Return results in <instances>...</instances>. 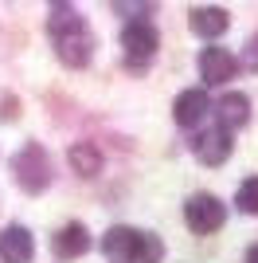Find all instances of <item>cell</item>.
Here are the masks:
<instances>
[{"label": "cell", "mask_w": 258, "mask_h": 263, "mask_svg": "<svg viewBox=\"0 0 258 263\" xmlns=\"http://www.w3.org/2000/svg\"><path fill=\"white\" fill-rule=\"evenodd\" d=\"M51 40H55V51L67 67H86L90 63V32H86L82 16H78L71 4H55L51 8Z\"/></svg>", "instance_id": "1"}, {"label": "cell", "mask_w": 258, "mask_h": 263, "mask_svg": "<svg viewBox=\"0 0 258 263\" xmlns=\"http://www.w3.org/2000/svg\"><path fill=\"white\" fill-rule=\"evenodd\" d=\"M102 252L114 263H161L164 243L137 228H110L106 240H102Z\"/></svg>", "instance_id": "2"}, {"label": "cell", "mask_w": 258, "mask_h": 263, "mask_svg": "<svg viewBox=\"0 0 258 263\" xmlns=\"http://www.w3.org/2000/svg\"><path fill=\"white\" fill-rule=\"evenodd\" d=\"M184 220H188V228H192L196 236H207V232L223 228L227 209H223V200L211 197V193H196V197L184 204Z\"/></svg>", "instance_id": "3"}, {"label": "cell", "mask_w": 258, "mask_h": 263, "mask_svg": "<svg viewBox=\"0 0 258 263\" xmlns=\"http://www.w3.org/2000/svg\"><path fill=\"white\" fill-rule=\"evenodd\" d=\"M12 169H16V181H20L28 193H43V189H47V181H51V165H47V157H43L39 145L20 149Z\"/></svg>", "instance_id": "4"}, {"label": "cell", "mask_w": 258, "mask_h": 263, "mask_svg": "<svg viewBox=\"0 0 258 263\" xmlns=\"http://www.w3.org/2000/svg\"><path fill=\"white\" fill-rule=\"evenodd\" d=\"M121 47H125V55L133 59V63L153 59V55H157V28L145 24V20L125 24V32H121Z\"/></svg>", "instance_id": "5"}, {"label": "cell", "mask_w": 258, "mask_h": 263, "mask_svg": "<svg viewBox=\"0 0 258 263\" xmlns=\"http://www.w3.org/2000/svg\"><path fill=\"white\" fill-rule=\"evenodd\" d=\"M239 71V59L231 51H223V47H207L204 55H200V75H204V83H227V79H235Z\"/></svg>", "instance_id": "6"}, {"label": "cell", "mask_w": 258, "mask_h": 263, "mask_svg": "<svg viewBox=\"0 0 258 263\" xmlns=\"http://www.w3.org/2000/svg\"><path fill=\"white\" fill-rule=\"evenodd\" d=\"M35 252V243H32V232L20 228V224H12V228L0 232V259L4 263H28Z\"/></svg>", "instance_id": "7"}, {"label": "cell", "mask_w": 258, "mask_h": 263, "mask_svg": "<svg viewBox=\"0 0 258 263\" xmlns=\"http://www.w3.org/2000/svg\"><path fill=\"white\" fill-rule=\"evenodd\" d=\"M86 248H90V232L82 224H63L51 240V252L59 259H78V255H86Z\"/></svg>", "instance_id": "8"}, {"label": "cell", "mask_w": 258, "mask_h": 263, "mask_svg": "<svg viewBox=\"0 0 258 263\" xmlns=\"http://www.w3.org/2000/svg\"><path fill=\"white\" fill-rule=\"evenodd\" d=\"M196 157L204 165H223L231 157V134L227 130H207L196 138Z\"/></svg>", "instance_id": "9"}, {"label": "cell", "mask_w": 258, "mask_h": 263, "mask_svg": "<svg viewBox=\"0 0 258 263\" xmlns=\"http://www.w3.org/2000/svg\"><path fill=\"white\" fill-rule=\"evenodd\" d=\"M215 118H219V130H227V134H235L239 126H247V118H250L247 95H223L219 106H215Z\"/></svg>", "instance_id": "10"}, {"label": "cell", "mask_w": 258, "mask_h": 263, "mask_svg": "<svg viewBox=\"0 0 258 263\" xmlns=\"http://www.w3.org/2000/svg\"><path fill=\"white\" fill-rule=\"evenodd\" d=\"M207 110H211V102H207L204 90H184L180 99L172 102V118L180 122V126H196V122L204 118Z\"/></svg>", "instance_id": "11"}, {"label": "cell", "mask_w": 258, "mask_h": 263, "mask_svg": "<svg viewBox=\"0 0 258 263\" xmlns=\"http://www.w3.org/2000/svg\"><path fill=\"white\" fill-rule=\"evenodd\" d=\"M192 32L204 35V40L223 35L227 32V12L223 8H192Z\"/></svg>", "instance_id": "12"}, {"label": "cell", "mask_w": 258, "mask_h": 263, "mask_svg": "<svg viewBox=\"0 0 258 263\" xmlns=\"http://www.w3.org/2000/svg\"><path fill=\"white\" fill-rule=\"evenodd\" d=\"M71 165H75V173L94 177L98 169H102V154H98L90 142H78V145H71Z\"/></svg>", "instance_id": "13"}, {"label": "cell", "mask_w": 258, "mask_h": 263, "mask_svg": "<svg viewBox=\"0 0 258 263\" xmlns=\"http://www.w3.org/2000/svg\"><path fill=\"white\" fill-rule=\"evenodd\" d=\"M235 204H239V212H250V216H258V177H247V181L239 185Z\"/></svg>", "instance_id": "14"}, {"label": "cell", "mask_w": 258, "mask_h": 263, "mask_svg": "<svg viewBox=\"0 0 258 263\" xmlns=\"http://www.w3.org/2000/svg\"><path fill=\"white\" fill-rule=\"evenodd\" d=\"M243 63H247L250 71H258V35H254V40L247 44V51H243Z\"/></svg>", "instance_id": "15"}, {"label": "cell", "mask_w": 258, "mask_h": 263, "mask_svg": "<svg viewBox=\"0 0 258 263\" xmlns=\"http://www.w3.org/2000/svg\"><path fill=\"white\" fill-rule=\"evenodd\" d=\"M247 263H258V243H254V248L247 252Z\"/></svg>", "instance_id": "16"}]
</instances>
